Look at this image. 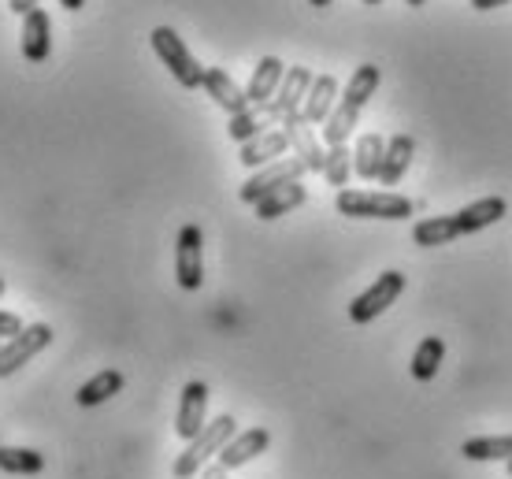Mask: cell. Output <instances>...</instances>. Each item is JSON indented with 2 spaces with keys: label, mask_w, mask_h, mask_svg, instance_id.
<instances>
[{
  "label": "cell",
  "mask_w": 512,
  "mask_h": 479,
  "mask_svg": "<svg viewBox=\"0 0 512 479\" xmlns=\"http://www.w3.org/2000/svg\"><path fill=\"white\" fill-rule=\"evenodd\" d=\"M149 41H153V52L164 60V67L175 75L179 86H186V90H201L205 67L193 60V52L186 49V41H182L171 26H156L153 34H149Z\"/></svg>",
  "instance_id": "4"
},
{
  "label": "cell",
  "mask_w": 512,
  "mask_h": 479,
  "mask_svg": "<svg viewBox=\"0 0 512 479\" xmlns=\"http://www.w3.org/2000/svg\"><path fill=\"white\" fill-rule=\"evenodd\" d=\"M271 127H275V123H271L268 108H264V104H249L245 112L231 116V123H227V134H231L238 145H245V142H253L256 134H264V130H271Z\"/></svg>",
  "instance_id": "23"
},
{
  "label": "cell",
  "mask_w": 512,
  "mask_h": 479,
  "mask_svg": "<svg viewBox=\"0 0 512 479\" xmlns=\"http://www.w3.org/2000/svg\"><path fill=\"white\" fill-rule=\"evenodd\" d=\"M453 238H461L457 231V220L453 216H431V220H420L412 227V242L423 249H435V246H449Z\"/></svg>",
  "instance_id": "24"
},
{
  "label": "cell",
  "mask_w": 512,
  "mask_h": 479,
  "mask_svg": "<svg viewBox=\"0 0 512 479\" xmlns=\"http://www.w3.org/2000/svg\"><path fill=\"white\" fill-rule=\"evenodd\" d=\"M412 156H416V142H412V134H394V138L386 142L383 168H379V182H383V186H397V182L405 179Z\"/></svg>",
  "instance_id": "17"
},
{
  "label": "cell",
  "mask_w": 512,
  "mask_h": 479,
  "mask_svg": "<svg viewBox=\"0 0 512 479\" xmlns=\"http://www.w3.org/2000/svg\"><path fill=\"white\" fill-rule=\"evenodd\" d=\"M423 4H427V0H409V8H423Z\"/></svg>",
  "instance_id": "35"
},
{
  "label": "cell",
  "mask_w": 512,
  "mask_h": 479,
  "mask_svg": "<svg viewBox=\"0 0 512 479\" xmlns=\"http://www.w3.org/2000/svg\"><path fill=\"white\" fill-rule=\"evenodd\" d=\"M305 186L301 182H286V186H279L275 194H268L264 201H256V220H279V216H286V212H294V208L305 205Z\"/></svg>",
  "instance_id": "20"
},
{
  "label": "cell",
  "mask_w": 512,
  "mask_h": 479,
  "mask_svg": "<svg viewBox=\"0 0 512 479\" xmlns=\"http://www.w3.org/2000/svg\"><path fill=\"white\" fill-rule=\"evenodd\" d=\"M505 212H509L505 197H483V201H472L468 208H461L453 220H457V231L461 234H475L483 231V227H494Z\"/></svg>",
  "instance_id": "18"
},
{
  "label": "cell",
  "mask_w": 512,
  "mask_h": 479,
  "mask_svg": "<svg viewBox=\"0 0 512 479\" xmlns=\"http://www.w3.org/2000/svg\"><path fill=\"white\" fill-rule=\"evenodd\" d=\"M401 290H405V275L383 272L364 294L353 298V305H349V320H353V324H372V320H379V316L401 298Z\"/></svg>",
  "instance_id": "5"
},
{
  "label": "cell",
  "mask_w": 512,
  "mask_h": 479,
  "mask_svg": "<svg viewBox=\"0 0 512 479\" xmlns=\"http://www.w3.org/2000/svg\"><path fill=\"white\" fill-rule=\"evenodd\" d=\"M505 465H509V479H512V461H505Z\"/></svg>",
  "instance_id": "37"
},
{
  "label": "cell",
  "mask_w": 512,
  "mask_h": 479,
  "mask_svg": "<svg viewBox=\"0 0 512 479\" xmlns=\"http://www.w3.org/2000/svg\"><path fill=\"white\" fill-rule=\"evenodd\" d=\"M379 67L375 64H364L353 71V78H349L346 93L338 97V104H334L331 119L323 123V142L327 145H346L349 134H353V127H357L360 112H364V104L372 101V93L379 90Z\"/></svg>",
  "instance_id": "1"
},
{
  "label": "cell",
  "mask_w": 512,
  "mask_h": 479,
  "mask_svg": "<svg viewBox=\"0 0 512 479\" xmlns=\"http://www.w3.org/2000/svg\"><path fill=\"white\" fill-rule=\"evenodd\" d=\"M0 446H4V442H0Z\"/></svg>",
  "instance_id": "39"
},
{
  "label": "cell",
  "mask_w": 512,
  "mask_h": 479,
  "mask_svg": "<svg viewBox=\"0 0 512 479\" xmlns=\"http://www.w3.org/2000/svg\"><path fill=\"white\" fill-rule=\"evenodd\" d=\"M0 294H4V279H0Z\"/></svg>",
  "instance_id": "38"
},
{
  "label": "cell",
  "mask_w": 512,
  "mask_h": 479,
  "mask_svg": "<svg viewBox=\"0 0 512 479\" xmlns=\"http://www.w3.org/2000/svg\"><path fill=\"white\" fill-rule=\"evenodd\" d=\"M286 149H290V138H286L282 130H264V134H256L253 142L242 145L238 160H242L245 168L260 171V168H268V164H275V160H282Z\"/></svg>",
  "instance_id": "14"
},
{
  "label": "cell",
  "mask_w": 512,
  "mask_h": 479,
  "mask_svg": "<svg viewBox=\"0 0 512 479\" xmlns=\"http://www.w3.org/2000/svg\"><path fill=\"white\" fill-rule=\"evenodd\" d=\"M19 49L30 64H41V60H49L52 52V26H49V15L34 8L30 15H23V34H19Z\"/></svg>",
  "instance_id": "13"
},
{
  "label": "cell",
  "mask_w": 512,
  "mask_h": 479,
  "mask_svg": "<svg viewBox=\"0 0 512 479\" xmlns=\"http://www.w3.org/2000/svg\"><path fill=\"white\" fill-rule=\"evenodd\" d=\"M364 4H368V8H375V4H383V0H364Z\"/></svg>",
  "instance_id": "36"
},
{
  "label": "cell",
  "mask_w": 512,
  "mask_h": 479,
  "mask_svg": "<svg viewBox=\"0 0 512 479\" xmlns=\"http://www.w3.org/2000/svg\"><path fill=\"white\" fill-rule=\"evenodd\" d=\"M268 446H271V431L268 428H249V431H242V435H234V439L219 450V465L227 468V472H234V468L249 465L253 457L264 454Z\"/></svg>",
  "instance_id": "12"
},
{
  "label": "cell",
  "mask_w": 512,
  "mask_h": 479,
  "mask_svg": "<svg viewBox=\"0 0 512 479\" xmlns=\"http://www.w3.org/2000/svg\"><path fill=\"white\" fill-rule=\"evenodd\" d=\"M45 468V457L30 446H0V472L4 476H38Z\"/></svg>",
  "instance_id": "25"
},
{
  "label": "cell",
  "mask_w": 512,
  "mask_h": 479,
  "mask_svg": "<svg viewBox=\"0 0 512 479\" xmlns=\"http://www.w3.org/2000/svg\"><path fill=\"white\" fill-rule=\"evenodd\" d=\"M334 97H338V82H334V75H316L312 78V86H308L305 93V104H301V116H305V123H327L334 112Z\"/></svg>",
  "instance_id": "16"
},
{
  "label": "cell",
  "mask_w": 512,
  "mask_h": 479,
  "mask_svg": "<svg viewBox=\"0 0 512 479\" xmlns=\"http://www.w3.org/2000/svg\"><path fill=\"white\" fill-rule=\"evenodd\" d=\"M349 175H353V153H349L346 145H327V156H323V179L338 186V190H346Z\"/></svg>",
  "instance_id": "28"
},
{
  "label": "cell",
  "mask_w": 512,
  "mask_h": 479,
  "mask_svg": "<svg viewBox=\"0 0 512 479\" xmlns=\"http://www.w3.org/2000/svg\"><path fill=\"white\" fill-rule=\"evenodd\" d=\"M383 153H386L383 134H360L357 149H353V171H357L360 179H379Z\"/></svg>",
  "instance_id": "21"
},
{
  "label": "cell",
  "mask_w": 512,
  "mask_h": 479,
  "mask_svg": "<svg viewBox=\"0 0 512 479\" xmlns=\"http://www.w3.org/2000/svg\"><path fill=\"white\" fill-rule=\"evenodd\" d=\"M305 164L297 160V156H282V160H275V164H268V168L253 171L249 179H245L242 186V201L245 205H256V201H264L268 194H275L279 186H286V182H301V175H305Z\"/></svg>",
  "instance_id": "8"
},
{
  "label": "cell",
  "mask_w": 512,
  "mask_h": 479,
  "mask_svg": "<svg viewBox=\"0 0 512 479\" xmlns=\"http://www.w3.org/2000/svg\"><path fill=\"white\" fill-rule=\"evenodd\" d=\"M60 8H67V12H78V8H86V0H60Z\"/></svg>",
  "instance_id": "33"
},
{
  "label": "cell",
  "mask_w": 512,
  "mask_h": 479,
  "mask_svg": "<svg viewBox=\"0 0 512 479\" xmlns=\"http://www.w3.org/2000/svg\"><path fill=\"white\" fill-rule=\"evenodd\" d=\"M282 75H286V64H282L279 56H264L260 64L253 67V78H249V86H245V97L249 104H268L279 90Z\"/></svg>",
  "instance_id": "19"
},
{
  "label": "cell",
  "mask_w": 512,
  "mask_h": 479,
  "mask_svg": "<svg viewBox=\"0 0 512 479\" xmlns=\"http://www.w3.org/2000/svg\"><path fill=\"white\" fill-rule=\"evenodd\" d=\"M19 331H23V320H19L15 312H4V309H0V342L15 338Z\"/></svg>",
  "instance_id": "29"
},
{
  "label": "cell",
  "mask_w": 512,
  "mask_h": 479,
  "mask_svg": "<svg viewBox=\"0 0 512 479\" xmlns=\"http://www.w3.org/2000/svg\"><path fill=\"white\" fill-rule=\"evenodd\" d=\"M234 435H238V420H234L231 413H223V416H216L212 424H205V431H201L197 439L186 442V450L175 457V468H171L175 479H193L201 468L208 465V457L219 454Z\"/></svg>",
  "instance_id": "3"
},
{
  "label": "cell",
  "mask_w": 512,
  "mask_h": 479,
  "mask_svg": "<svg viewBox=\"0 0 512 479\" xmlns=\"http://www.w3.org/2000/svg\"><path fill=\"white\" fill-rule=\"evenodd\" d=\"M208 416V387L201 379H193L182 387V398H179V416H175V431H179V439H197L201 431H205V420Z\"/></svg>",
  "instance_id": "11"
},
{
  "label": "cell",
  "mask_w": 512,
  "mask_h": 479,
  "mask_svg": "<svg viewBox=\"0 0 512 479\" xmlns=\"http://www.w3.org/2000/svg\"><path fill=\"white\" fill-rule=\"evenodd\" d=\"M201 479H227V468H223V465L201 468Z\"/></svg>",
  "instance_id": "32"
},
{
  "label": "cell",
  "mask_w": 512,
  "mask_h": 479,
  "mask_svg": "<svg viewBox=\"0 0 512 479\" xmlns=\"http://www.w3.org/2000/svg\"><path fill=\"white\" fill-rule=\"evenodd\" d=\"M205 93L212 97V101L223 108V112H231V116H238V112H245L249 108V97H245V90L234 82L223 67H205Z\"/></svg>",
  "instance_id": "15"
},
{
  "label": "cell",
  "mask_w": 512,
  "mask_h": 479,
  "mask_svg": "<svg viewBox=\"0 0 512 479\" xmlns=\"http://www.w3.org/2000/svg\"><path fill=\"white\" fill-rule=\"evenodd\" d=\"M205 234L197 223H186L179 231V242H175V279H179L182 290H201L205 283Z\"/></svg>",
  "instance_id": "6"
},
{
  "label": "cell",
  "mask_w": 512,
  "mask_h": 479,
  "mask_svg": "<svg viewBox=\"0 0 512 479\" xmlns=\"http://www.w3.org/2000/svg\"><path fill=\"white\" fill-rule=\"evenodd\" d=\"M468 461H512V435H490V439H468L461 446Z\"/></svg>",
  "instance_id": "27"
},
{
  "label": "cell",
  "mask_w": 512,
  "mask_h": 479,
  "mask_svg": "<svg viewBox=\"0 0 512 479\" xmlns=\"http://www.w3.org/2000/svg\"><path fill=\"white\" fill-rule=\"evenodd\" d=\"M442 357H446V342H442V338H435V335L423 338L420 346H416V353H412V376L420 379V383L435 379Z\"/></svg>",
  "instance_id": "26"
},
{
  "label": "cell",
  "mask_w": 512,
  "mask_h": 479,
  "mask_svg": "<svg viewBox=\"0 0 512 479\" xmlns=\"http://www.w3.org/2000/svg\"><path fill=\"white\" fill-rule=\"evenodd\" d=\"M279 127H282V134L290 138V149H294L297 160H301L308 171H320V175H323V156H327V149H323V142L316 138L312 123H305V116H301V112H294V116L282 119Z\"/></svg>",
  "instance_id": "10"
},
{
  "label": "cell",
  "mask_w": 512,
  "mask_h": 479,
  "mask_svg": "<svg viewBox=\"0 0 512 479\" xmlns=\"http://www.w3.org/2000/svg\"><path fill=\"white\" fill-rule=\"evenodd\" d=\"M312 71L308 67H286V75H282L279 90H275V97H271L264 108H268L271 123H282L286 116H294V112H301V104H305V93L308 86H312Z\"/></svg>",
  "instance_id": "9"
},
{
  "label": "cell",
  "mask_w": 512,
  "mask_h": 479,
  "mask_svg": "<svg viewBox=\"0 0 512 479\" xmlns=\"http://www.w3.org/2000/svg\"><path fill=\"white\" fill-rule=\"evenodd\" d=\"M119 390H123V372L108 368V372H97L90 383H82V387H78L75 402L82 405V409H93V405H104L112 394H119Z\"/></svg>",
  "instance_id": "22"
},
{
  "label": "cell",
  "mask_w": 512,
  "mask_h": 479,
  "mask_svg": "<svg viewBox=\"0 0 512 479\" xmlns=\"http://www.w3.org/2000/svg\"><path fill=\"white\" fill-rule=\"evenodd\" d=\"M338 212L349 220H409L412 201L394 190H338Z\"/></svg>",
  "instance_id": "2"
},
{
  "label": "cell",
  "mask_w": 512,
  "mask_h": 479,
  "mask_svg": "<svg viewBox=\"0 0 512 479\" xmlns=\"http://www.w3.org/2000/svg\"><path fill=\"white\" fill-rule=\"evenodd\" d=\"M308 4H312V8H331L334 0H308Z\"/></svg>",
  "instance_id": "34"
},
{
  "label": "cell",
  "mask_w": 512,
  "mask_h": 479,
  "mask_svg": "<svg viewBox=\"0 0 512 479\" xmlns=\"http://www.w3.org/2000/svg\"><path fill=\"white\" fill-rule=\"evenodd\" d=\"M38 4H41V0H8V8H12L15 15H30Z\"/></svg>",
  "instance_id": "30"
},
{
  "label": "cell",
  "mask_w": 512,
  "mask_h": 479,
  "mask_svg": "<svg viewBox=\"0 0 512 479\" xmlns=\"http://www.w3.org/2000/svg\"><path fill=\"white\" fill-rule=\"evenodd\" d=\"M509 0H472L475 12H494V8H505Z\"/></svg>",
  "instance_id": "31"
},
{
  "label": "cell",
  "mask_w": 512,
  "mask_h": 479,
  "mask_svg": "<svg viewBox=\"0 0 512 479\" xmlns=\"http://www.w3.org/2000/svg\"><path fill=\"white\" fill-rule=\"evenodd\" d=\"M52 346V327L49 324H30L23 327L15 338H8L4 346H0V379L15 376L26 361H34L41 350H49Z\"/></svg>",
  "instance_id": "7"
}]
</instances>
